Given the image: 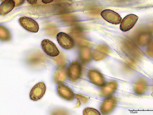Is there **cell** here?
Returning <instances> with one entry per match:
<instances>
[{"mask_svg": "<svg viewBox=\"0 0 153 115\" xmlns=\"http://www.w3.org/2000/svg\"><path fill=\"white\" fill-rule=\"evenodd\" d=\"M19 22L21 26L28 31L36 33L39 31V25L32 18L26 16L22 17L19 19Z\"/></svg>", "mask_w": 153, "mask_h": 115, "instance_id": "obj_1", "label": "cell"}, {"mask_svg": "<svg viewBox=\"0 0 153 115\" xmlns=\"http://www.w3.org/2000/svg\"><path fill=\"white\" fill-rule=\"evenodd\" d=\"M46 86L43 82L35 85L32 88L30 93V98L33 101H37L41 99L45 94Z\"/></svg>", "mask_w": 153, "mask_h": 115, "instance_id": "obj_2", "label": "cell"}, {"mask_svg": "<svg viewBox=\"0 0 153 115\" xmlns=\"http://www.w3.org/2000/svg\"><path fill=\"white\" fill-rule=\"evenodd\" d=\"M82 68L77 61L72 62L69 66L68 74L70 80L72 82L77 81L81 75Z\"/></svg>", "mask_w": 153, "mask_h": 115, "instance_id": "obj_3", "label": "cell"}, {"mask_svg": "<svg viewBox=\"0 0 153 115\" xmlns=\"http://www.w3.org/2000/svg\"><path fill=\"white\" fill-rule=\"evenodd\" d=\"M100 15L105 21L113 24H119L122 19L121 16L117 13L109 9L102 11Z\"/></svg>", "mask_w": 153, "mask_h": 115, "instance_id": "obj_4", "label": "cell"}, {"mask_svg": "<svg viewBox=\"0 0 153 115\" xmlns=\"http://www.w3.org/2000/svg\"><path fill=\"white\" fill-rule=\"evenodd\" d=\"M57 41L63 48L69 50L74 46V43L72 38L67 34L61 32L57 35Z\"/></svg>", "mask_w": 153, "mask_h": 115, "instance_id": "obj_5", "label": "cell"}, {"mask_svg": "<svg viewBox=\"0 0 153 115\" xmlns=\"http://www.w3.org/2000/svg\"><path fill=\"white\" fill-rule=\"evenodd\" d=\"M44 52L51 57L58 56L60 52L56 45L48 40H45L42 41L41 44Z\"/></svg>", "mask_w": 153, "mask_h": 115, "instance_id": "obj_6", "label": "cell"}, {"mask_svg": "<svg viewBox=\"0 0 153 115\" xmlns=\"http://www.w3.org/2000/svg\"><path fill=\"white\" fill-rule=\"evenodd\" d=\"M138 19L135 15L131 14L126 16L121 21L120 30L123 32L128 31L133 28Z\"/></svg>", "mask_w": 153, "mask_h": 115, "instance_id": "obj_7", "label": "cell"}, {"mask_svg": "<svg viewBox=\"0 0 153 115\" xmlns=\"http://www.w3.org/2000/svg\"><path fill=\"white\" fill-rule=\"evenodd\" d=\"M57 91L59 96L66 100L71 101L74 98V95L71 89L64 84L59 83L57 87Z\"/></svg>", "mask_w": 153, "mask_h": 115, "instance_id": "obj_8", "label": "cell"}, {"mask_svg": "<svg viewBox=\"0 0 153 115\" xmlns=\"http://www.w3.org/2000/svg\"><path fill=\"white\" fill-rule=\"evenodd\" d=\"M117 101V98L113 96L106 99L101 106L100 110L101 112L104 114L110 113L116 107Z\"/></svg>", "mask_w": 153, "mask_h": 115, "instance_id": "obj_9", "label": "cell"}, {"mask_svg": "<svg viewBox=\"0 0 153 115\" xmlns=\"http://www.w3.org/2000/svg\"><path fill=\"white\" fill-rule=\"evenodd\" d=\"M89 79L94 84L99 86L103 85L105 83L104 78L98 71L95 69H91L88 73Z\"/></svg>", "mask_w": 153, "mask_h": 115, "instance_id": "obj_10", "label": "cell"}, {"mask_svg": "<svg viewBox=\"0 0 153 115\" xmlns=\"http://www.w3.org/2000/svg\"><path fill=\"white\" fill-rule=\"evenodd\" d=\"M148 86V82L146 79L143 78H140L135 83L134 91L138 95H142L147 91Z\"/></svg>", "mask_w": 153, "mask_h": 115, "instance_id": "obj_11", "label": "cell"}, {"mask_svg": "<svg viewBox=\"0 0 153 115\" xmlns=\"http://www.w3.org/2000/svg\"><path fill=\"white\" fill-rule=\"evenodd\" d=\"M117 87L118 84L117 82L110 81L102 88L100 93L102 95L105 96L110 95L116 91Z\"/></svg>", "mask_w": 153, "mask_h": 115, "instance_id": "obj_12", "label": "cell"}, {"mask_svg": "<svg viewBox=\"0 0 153 115\" xmlns=\"http://www.w3.org/2000/svg\"><path fill=\"white\" fill-rule=\"evenodd\" d=\"M15 7V3L13 0H6L0 5V14L4 16L9 13Z\"/></svg>", "mask_w": 153, "mask_h": 115, "instance_id": "obj_13", "label": "cell"}, {"mask_svg": "<svg viewBox=\"0 0 153 115\" xmlns=\"http://www.w3.org/2000/svg\"><path fill=\"white\" fill-rule=\"evenodd\" d=\"M67 72L64 68L62 67L58 68L55 74V81L57 83L65 81L67 78Z\"/></svg>", "mask_w": 153, "mask_h": 115, "instance_id": "obj_14", "label": "cell"}, {"mask_svg": "<svg viewBox=\"0 0 153 115\" xmlns=\"http://www.w3.org/2000/svg\"><path fill=\"white\" fill-rule=\"evenodd\" d=\"M83 114L84 115H99L100 112L97 110L92 108H87L84 110Z\"/></svg>", "mask_w": 153, "mask_h": 115, "instance_id": "obj_15", "label": "cell"}, {"mask_svg": "<svg viewBox=\"0 0 153 115\" xmlns=\"http://www.w3.org/2000/svg\"><path fill=\"white\" fill-rule=\"evenodd\" d=\"M75 97L76 99H80L82 100L84 103H86L88 102V99L86 97L83 96L79 95L76 94L75 96Z\"/></svg>", "mask_w": 153, "mask_h": 115, "instance_id": "obj_16", "label": "cell"}, {"mask_svg": "<svg viewBox=\"0 0 153 115\" xmlns=\"http://www.w3.org/2000/svg\"><path fill=\"white\" fill-rule=\"evenodd\" d=\"M15 3V7H19L24 2L25 0H13Z\"/></svg>", "mask_w": 153, "mask_h": 115, "instance_id": "obj_17", "label": "cell"}, {"mask_svg": "<svg viewBox=\"0 0 153 115\" xmlns=\"http://www.w3.org/2000/svg\"><path fill=\"white\" fill-rule=\"evenodd\" d=\"M42 1L43 3L47 4L52 2L54 0H42Z\"/></svg>", "mask_w": 153, "mask_h": 115, "instance_id": "obj_18", "label": "cell"}, {"mask_svg": "<svg viewBox=\"0 0 153 115\" xmlns=\"http://www.w3.org/2000/svg\"><path fill=\"white\" fill-rule=\"evenodd\" d=\"M27 1L31 5H34L36 4L37 0H27Z\"/></svg>", "mask_w": 153, "mask_h": 115, "instance_id": "obj_19", "label": "cell"}, {"mask_svg": "<svg viewBox=\"0 0 153 115\" xmlns=\"http://www.w3.org/2000/svg\"><path fill=\"white\" fill-rule=\"evenodd\" d=\"M78 100V105H77V107H79L80 105V101H79V99H77Z\"/></svg>", "mask_w": 153, "mask_h": 115, "instance_id": "obj_20", "label": "cell"}, {"mask_svg": "<svg viewBox=\"0 0 153 115\" xmlns=\"http://www.w3.org/2000/svg\"><path fill=\"white\" fill-rule=\"evenodd\" d=\"M5 1H6V0H1V1L3 2Z\"/></svg>", "mask_w": 153, "mask_h": 115, "instance_id": "obj_21", "label": "cell"}]
</instances>
